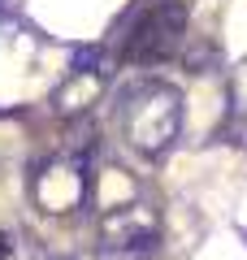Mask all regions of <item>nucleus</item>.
<instances>
[{"instance_id":"nucleus-3","label":"nucleus","mask_w":247,"mask_h":260,"mask_svg":"<svg viewBox=\"0 0 247 260\" xmlns=\"http://www.w3.org/2000/svg\"><path fill=\"white\" fill-rule=\"evenodd\" d=\"M74 74H104L100 70V48H82L74 56Z\"/></svg>"},{"instance_id":"nucleus-2","label":"nucleus","mask_w":247,"mask_h":260,"mask_svg":"<svg viewBox=\"0 0 247 260\" xmlns=\"http://www.w3.org/2000/svg\"><path fill=\"white\" fill-rule=\"evenodd\" d=\"M187 39V5L182 0H156L130 22L121 39V61L130 65H161Z\"/></svg>"},{"instance_id":"nucleus-1","label":"nucleus","mask_w":247,"mask_h":260,"mask_svg":"<svg viewBox=\"0 0 247 260\" xmlns=\"http://www.w3.org/2000/svg\"><path fill=\"white\" fill-rule=\"evenodd\" d=\"M178 95L161 83H139L130 91H121V130L130 135V143L143 152H161L165 143L178 135Z\"/></svg>"}]
</instances>
